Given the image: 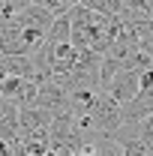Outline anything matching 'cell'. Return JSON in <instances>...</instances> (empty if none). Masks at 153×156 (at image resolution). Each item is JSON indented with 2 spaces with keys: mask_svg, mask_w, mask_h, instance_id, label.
Returning <instances> with one entry per match:
<instances>
[{
  "mask_svg": "<svg viewBox=\"0 0 153 156\" xmlns=\"http://www.w3.org/2000/svg\"><path fill=\"white\" fill-rule=\"evenodd\" d=\"M93 156H123V150L117 147L114 141H102L99 147H93Z\"/></svg>",
  "mask_w": 153,
  "mask_h": 156,
  "instance_id": "cell-4",
  "label": "cell"
},
{
  "mask_svg": "<svg viewBox=\"0 0 153 156\" xmlns=\"http://www.w3.org/2000/svg\"><path fill=\"white\" fill-rule=\"evenodd\" d=\"M75 120H78V129H93V132H102V135L111 138L123 126V105H117L108 93L99 90L87 117H75Z\"/></svg>",
  "mask_w": 153,
  "mask_h": 156,
  "instance_id": "cell-1",
  "label": "cell"
},
{
  "mask_svg": "<svg viewBox=\"0 0 153 156\" xmlns=\"http://www.w3.org/2000/svg\"><path fill=\"white\" fill-rule=\"evenodd\" d=\"M138 81H141V72H135V69H123V72H117V75H114V81H111L102 93H108L117 105H123V108H126V105L141 93Z\"/></svg>",
  "mask_w": 153,
  "mask_h": 156,
  "instance_id": "cell-2",
  "label": "cell"
},
{
  "mask_svg": "<svg viewBox=\"0 0 153 156\" xmlns=\"http://www.w3.org/2000/svg\"><path fill=\"white\" fill-rule=\"evenodd\" d=\"M51 123H54V114H48L42 108H18V138L45 132V129H51Z\"/></svg>",
  "mask_w": 153,
  "mask_h": 156,
  "instance_id": "cell-3",
  "label": "cell"
}]
</instances>
